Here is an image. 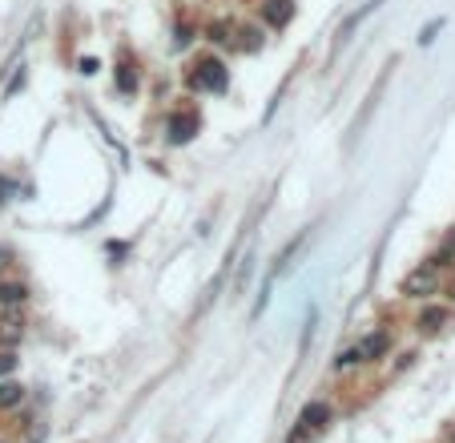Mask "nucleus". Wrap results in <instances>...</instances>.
<instances>
[{
	"label": "nucleus",
	"instance_id": "1",
	"mask_svg": "<svg viewBox=\"0 0 455 443\" xmlns=\"http://www.w3.org/2000/svg\"><path fill=\"white\" fill-rule=\"evenodd\" d=\"M226 81H230V73H226V69H221V61H214V57L197 61L194 77H190V85H194V89H209V93H221V89H226Z\"/></svg>",
	"mask_w": 455,
	"mask_h": 443
},
{
	"label": "nucleus",
	"instance_id": "2",
	"mask_svg": "<svg viewBox=\"0 0 455 443\" xmlns=\"http://www.w3.org/2000/svg\"><path fill=\"white\" fill-rule=\"evenodd\" d=\"M194 133H197V117H194V113H173V117H170V141L182 146V141H190Z\"/></svg>",
	"mask_w": 455,
	"mask_h": 443
},
{
	"label": "nucleus",
	"instance_id": "3",
	"mask_svg": "<svg viewBox=\"0 0 455 443\" xmlns=\"http://www.w3.org/2000/svg\"><path fill=\"white\" fill-rule=\"evenodd\" d=\"M262 16H266V25L283 28L286 21L295 16V4H290V0H266V4H262Z\"/></svg>",
	"mask_w": 455,
	"mask_h": 443
},
{
	"label": "nucleus",
	"instance_id": "4",
	"mask_svg": "<svg viewBox=\"0 0 455 443\" xmlns=\"http://www.w3.org/2000/svg\"><path fill=\"white\" fill-rule=\"evenodd\" d=\"M298 423H302L307 431L327 427V423H331V407H327V403H307V407H302V415H298Z\"/></svg>",
	"mask_w": 455,
	"mask_h": 443
},
{
	"label": "nucleus",
	"instance_id": "5",
	"mask_svg": "<svg viewBox=\"0 0 455 443\" xmlns=\"http://www.w3.org/2000/svg\"><path fill=\"white\" fill-rule=\"evenodd\" d=\"M435 290V274L431 270H415L411 278L403 283V295H415V298H423V295H431Z\"/></svg>",
	"mask_w": 455,
	"mask_h": 443
},
{
	"label": "nucleus",
	"instance_id": "6",
	"mask_svg": "<svg viewBox=\"0 0 455 443\" xmlns=\"http://www.w3.org/2000/svg\"><path fill=\"white\" fill-rule=\"evenodd\" d=\"M387 346H391V339H387L383 331L371 334V339H363V343H358V359H363V363H371V359H379Z\"/></svg>",
	"mask_w": 455,
	"mask_h": 443
},
{
	"label": "nucleus",
	"instance_id": "7",
	"mask_svg": "<svg viewBox=\"0 0 455 443\" xmlns=\"http://www.w3.org/2000/svg\"><path fill=\"white\" fill-rule=\"evenodd\" d=\"M443 322H447V310L443 307H427L419 315V331H439Z\"/></svg>",
	"mask_w": 455,
	"mask_h": 443
},
{
	"label": "nucleus",
	"instance_id": "8",
	"mask_svg": "<svg viewBox=\"0 0 455 443\" xmlns=\"http://www.w3.org/2000/svg\"><path fill=\"white\" fill-rule=\"evenodd\" d=\"M21 298H25V286L21 283H0V302L13 307V302H21Z\"/></svg>",
	"mask_w": 455,
	"mask_h": 443
},
{
	"label": "nucleus",
	"instance_id": "9",
	"mask_svg": "<svg viewBox=\"0 0 455 443\" xmlns=\"http://www.w3.org/2000/svg\"><path fill=\"white\" fill-rule=\"evenodd\" d=\"M117 89H121V93H133V89H137V73L129 69V65L117 69Z\"/></svg>",
	"mask_w": 455,
	"mask_h": 443
},
{
	"label": "nucleus",
	"instance_id": "10",
	"mask_svg": "<svg viewBox=\"0 0 455 443\" xmlns=\"http://www.w3.org/2000/svg\"><path fill=\"white\" fill-rule=\"evenodd\" d=\"M21 403V387L16 383H0V407H13Z\"/></svg>",
	"mask_w": 455,
	"mask_h": 443
},
{
	"label": "nucleus",
	"instance_id": "11",
	"mask_svg": "<svg viewBox=\"0 0 455 443\" xmlns=\"http://www.w3.org/2000/svg\"><path fill=\"white\" fill-rule=\"evenodd\" d=\"M443 28V21H431L427 28H423V33H419V40H423V45H431V40H435V33H439Z\"/></svg>",
	"mask_w": 455,
	"mask_h": 443
},
{
	"label": "nucleus",
	"instance_id": "12",
	"mask_svg": "<svg viewBox=\"0 0 455 443\" xmlns=\"http://www.w3.org/2000/svg\"><path fill=\"white\" fill-rule=\"evenodd\" d=\"M13 367H16V359H13V355H0V375H9Z\"/></svg>",
	"mask_w": 455,
	"mask_h": 443
},
{
	"label": "nucleus",
	"instance_id": "13",
	"mask_svg": "<svg viewBox=\"0 0 455 443\" xmlns=\"http://www.w3.org/2000/svg\"><path fill=\"white\" fill-rule=\"evenodd\" d=\"M9 194H13V185H9V182H4V177H0V202H4V197H9Z\"/></svg>",
	"mask_w": 455,
	"mask_h": 443
},
{
	"label": "nucleus",
	"instance_id": "14",
	"mask_svg": "<svg viewBox=\"0 0 455 443\" xmlns=\"http://www.w3.org/2000/svg\"><path fill=\"white\" fill-rule=\"evenodd\" d=\"M451 295H455V283H451Z\"/></svg>",
	"mask_w": 455,
	"mask_h": 443
},
{
	"label": "nucleus",
	"instance_id": "15",
	"mask_svg": "<svg viewBox=\"0 0 455 443\" xmlns=\"http://www.w3.org/2000/svg\"><path fill=\"white\" fill-rule=\"evenodd\" d=\"M451 250H455V238H451Z\"/></svg>",
	"mask_w": 455,
	"mask_h": 443
}]
</instances>
